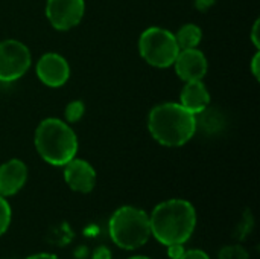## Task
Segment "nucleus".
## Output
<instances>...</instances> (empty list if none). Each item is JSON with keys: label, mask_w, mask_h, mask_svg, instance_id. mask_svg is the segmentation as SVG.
Wrapping results in <instances>:
<instances>
[{"label": "nucleus", "mask_w": 260, "mask_h": 259, "mask_svg": "<svg viewBox=\"0 0 260 259\" xmlns=\"http://www.w3.org/2000/svg\"><path fill=\"white\" fill-rule=\"evenodd\" d=\"M151 235L163 246L184 244L197 226L193 205L183 198H172L157 205L149 217Z\"/></svg>", "instance_id": "nucleus-1"}, {"label": "nucleus", "mask_w": 260, "mask_h": 259, "mask_svg": "<svg viewBox=\"0 0 260 259\" xmlns=\"http://www.w3.org/2000/svg\"><path fill=\"white\" fill-rule=\"evenodd\" d=\"M151 136L165 147H181L197 131V118L181 104L165 102L154 107L148 116Z\"/></svg>", "instance_id": "nucleus-2"}, {"label": "nucleus", "mask_w": 260, "mask_h": 259, "mask_svg": "<svg viewBox=\"0 0 260 259\" xmlns=\"http://www.w3.org/2000/svg\"><path fill=\"white\" fill-rule=\"evenodd\" d=\"M35 148L44 162L53 166H64L76 157L78 137L64 121L47 118L37 127Z\"/></svg>", "instance_id": "nucleus-3"}, {"label": "nucleus", "mask_w": 260, "mask_h": 259, "mask_svg": "<svg viewBox=\"0 0 260 259\" xmlns=\"http://www.w3.org/2000/svg\"><path fill=\"white\" fill-rule=\"evenodd\" d=\"M113 243L123 250H136L145 246L151 237L149 215L134 206L119 208L108 224Z\"/></svg>", "instance_id": "nucleus-4"}, {"label": "nucleus", "mask_w": 260, "mask_h": 259, "mask_svg": "<svg viewBox=\"0 0 260 259\" xmlns=\"http://www.w3.org/2000/svg\"><path fill=\"white\" fill-rule=\"evenodd\" d=\"M139 50L142 58L158 69L169 67L178 56L180 47L177 44L175 35L163 27H148L143 31L139 40Z\"/></svg>", "instance_id": "nucleus-5"}, {"label": "nucleus", "mask_w": 260, "mask_h": 259, "mask_svg": "<svg viewBox=\"0 0 260 259\" xmlns=\"http://www.w3.org/2000/svg\"><path fill=\"white\" fill-rule=\"evenodd\" d=\"M30 67L29 49L17 40L0 41V81L11 82L21 78Z\"/></svg>", "instance_id": "nucleus-6"}, {"label": "nucleus", "mask_w": 260, "mask_h": 259, "mask_svg": "<svg viewBox=\"0 0 260 259\" xmlns=\"http://www.w3.org/2000/svg\"><path fill=\"white\" fill-rule=\"evenodd\" d=\"M84 11V0H47L46 3V15L58 31H69L78 26Z\"/></svg>", "instance_id": "nucleus-7"}, {"label": "nucleus", "mask_w": 260, "mask_h": 259, "mask_svg": "<svg viewBox=\"0 0 260 259\" xmlns=\"http://www.w3.org/2000/svg\"><path fill=\"white\" fill-rule=\"evenodd\" d=\"M37 75L47 87H61L70 76V67L64 56L59 53H44L37 63Z\"/></svg>", "instance_id": "nucleus-8"}, {"label": "nucleus", "mask_w": 260, "mask_h": 259, "mask_svg": "<svg viewBox=\"0 0 260 259\" xmlns=\"http://www.w3.org/2000/svg\"><path fill=\"white\" fill-rule=\"evenodd\" d=\"M175 72L184 82L190 81H203L207 73V60L201 50L183 49L178 52V56L174 61Z\"/></svg>", "instance_id": "nucleus-9"}, {"label": "nucleus", "mask_w": 260, "mask_h": 259, "mask_svg": "<svg viewBox=\"0 0 260 259\" xmlns=\"http://www.w3.org/2000/svg\"><path fill=\"white\" fill-rule=\"evenodd\" d=\"M64 180L72 191L88 194L96 185V171L88 162L73 157L64 165Z\"/></svg>", "instance_id": "nucleus-10"}, {"label": "nucleus", "mask_w": 260, "mask_h": 259, "mask_svg": "<svg viewBox=\"0 0 260 259\" xmlns=\"http://www.w3.org/2000/svg\"><path fill=\"white\" fill-rule=\"evenodd\" d=\"M27 180V166L18 160L11 159L0 166V195H15Z\"/></svg>", "instance_id": "nucleus-11"}, {"label": "nucleus", "mask_w": 260, "mask_h": 259, "mask_svg": "<svg viewBox=\"0 0 260 259\" xmlns=\"http://www.w3.org/2000/svg\"><path fill=\"white\" fill-rule=\"evenodd\" d=\"M181 105L193 114H200L206 111L210 104V93L203 81H190L181 90L180 95Z\"/></svg>", "instance_id": "nucleus-12"}, {"label": "nucleus", "mask_w": 260, "mask_h": 259, "mask_svg": "<svg viewBox=\"0 0 260 259\" xmlns=\"http://www.w3.org/2000/svg\"><path fill=\"white\" fill-rule=\"evenodd\" d=\"M201 38H203L201 29H200V26H197L193 23L183 24L178 29V32L175 34V40H177V44H178L180 50L197 47L201 43Z\"/></svg>", "instance_id": "nucleus-13"}, {"label": "nucleus", "mask_w": 260, "mask_h": 259, "mask_svg": "<svg viewBox=\"0 0 260 259\" xmlns=\"http://www.w3.org/2000/svg\"><path fill=\"white\" fill-rule=\"evenodd\" d=\"M84 111H85V107H84V102L82 101H72L70 104H67L66 111H64L66 121L70 122V124L72 122H78L82 118Z\"/></svg>", "instance_id": "nucleus-14"}, {"label": "nucleus", "mask_w": 260, "mask_h": 259, "mask_svg": "<svg viewBox=\"0 0 260 259\" xmlns=\"http://www.w3.org/2000/svg\"><path fill=\"white\" fill-rule=\"evenodd\" d=\"M11 206L6 202V197L0 195V237L8 231L11 224Z\"/></svg>", "instance_id": "nucleus-15"}, {"label": "nucleus", "mask_w": 260, "mask_h": 259, "mask_svg": "<svg viewBox=\"0 0 260 259\" xmlns=\"http://www.w3.org/2000/svg\"><path fill=\"white\" fill-rule=\"evenodd\" d=\"M219 259H250V255L242 246H227L219 252Z\"/></svg>", "instance_id": "nucleus-16"}, {"label": "nucleus", "mask_w": 260, "mask_h": 259, "mask_svg": "<svg viewBox=\"0 0 260 259\" xmlns=\"http://www.w3.org/2000/svg\"><path fill=\"white\" fill-rule=\"evenodd\" d=\"M184 244H171L168 246V256L171 259H180L184 255Z\"/></svg>", "instance_id": "nucleus-17"}, {"label": "nucleus", "mask_w": 260, "mask_h": 259, "mask_svg": "<svg viewBox=\"0 0 260 259\" xmlns=\"http://www.w3.org/2000/svg\"><path fill=\"white\" fill-rule=\"evenodd\" d=\"M180 259H210L209 255L204 252V250H200V249H192V250H186L184 255Z\"/></svg>", "instance_id": "nucleus-18"}, {"label": "nucleus", "mask_w": 260, "mask_h": 259, "mask_svg": "<svg viewBox=\"0 0 260 259\" xmlns=\"http://www.w3.org/2000/svg\"><path fill=\"white\" fill-rule=\"evenodd\" d=\"M91 259H113V255H111V250L105 246L102 247H98L93 253Z\"/></svg>", "instance_id": "nucleus-19"}, {"label": "nucleus", "mask_w": 260, "mask_h": 259, "mask_svg": "<svg viewBox=\"0 0 260 259\" xmlns=\"http://www.w3.org/2000/svg\"><path fill=\"white\" fill-rule=\"evenodd\" d=\"M259 64H260V53L257 52L256 55H254V58H253V61H251V70H253V75H254V78L256 79H259Z\"/></svg>", "instance_id": "nucleus-20"}, {"label": "nucleus", "mask_w": 260, "mask_h": 259, "mask_svg": "<svg viewBox=\"0 0 260 259\" xmlns=\"http://www.w3.org/2000/svg\"><path fill=\"white\" fill-rule=\"evenodd\" d=\"M259 24L260 21L259 20H256V23H254V26H253V32H251V40H253V43H254V46L259 49L260 47V43H259Z\"/></svg>", "instance_id": "nucleus-21"}, {"label": "nucleus", "mask_w": 260, "mask_h": 259, "mask_svg": "<svg viewBox=\"0 0 260 259\" xmlns=\"http://www.w3.org/2000/svg\"><path fill=\"white\" fill-rule=\"evenodd\" d=\"M26 259H59L55 255H50V253H37V255H32Z\"/></svg>", "instance_id": "nucleus-22"}, {"label": "nucleus", "mask_w": 260, "mask_h": 259, "mask_svg": "<svg viewBox=\"0 0 260 259\" xmlns=\"http://www.w3.org/2000/svg\"><path fill=\"white\" fill-rule=\"evenodd\" d=\"M128 259H151V258H148V256H131V258H128Z\"/></svg>", "instance_id": "nucleus-23"}]
</instances>
